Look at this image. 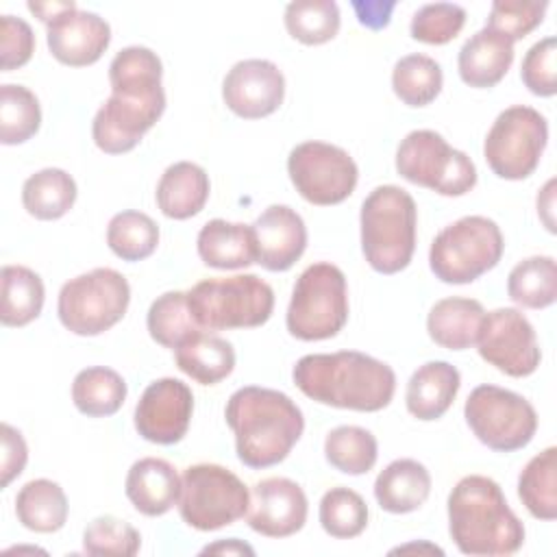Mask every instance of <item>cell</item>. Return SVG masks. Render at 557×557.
Segmentation results:
<instances>
[{
    "mask_svg": "<svg viewBox=\"0 0 557 557\" xmlns=\"http://www.w3.org/2000/svg\"><path fill=\"white\" fill-rule=\"evenodd\" d=\"M461 385L459 370L448 361H426L422 363L409 379L407 392H405V405L407 411L422 420L431 422L442 418Z\"/></svg>",
    "mask_w": 557,
    "mask_h": 557,
    "instance_id": "obj_24",
    "label": "cell"
},
{
    "mask_svg": "<svg viewBox=\"0 0 557 557\" xmlns=\"http://www.w3.org/2000/svg\"><path fill=\"white\" fill-rule=\"evenodd\" d=\"M555 178L546 181V185L542 187V191L537 194V213L542 218V222L546 224V228L550 233H555V220H553V207H555Z\"/></svg>",
    "mask_w": 557,
    "mask_h": 557,
    "instance_id": "obj_49",
    "label": "cell"
},
{
    "mask_svg": "<svg viewBox=\"0 0 557 557\" xmlns=\"http://www.w3.org/2000/svg\"><path fill=\"white\" fill-rule=\"evenodd\" d=\"M444 74L435 59L426 54H407L392 70V89L407 107H426L442 91Z\"/></svg>",
    "mask_w": 557,
    "mask_h": 557,
    "instance_id": "obj_36",
    "label": "cell"
},
{
    "mask_svg": "<svg viewBox=\"0 0 557 557\" xmlns=\"http://www.w3.org/2000/svg\"><path fill=\"white\" fill-rule=\"evenodd\" d=\"M187 307L202 331L255 329L270 320L274 292L257 274L205 278L187 292Z\"/></svg>",
    "mask_w": 557,
    "mask_h": 557,
    "instance_id": "obj_6",
    "label": "cell"
},
{
    "mask_svg": "<svg viewBox=\"0 0 557 557\" xmlns=\"http://www.w3.org/2000/svg\"><path fill=\"white\" fill-rule=\"evenodd\" d=\"M396 172L440 196H463L476 185L472 159L429 128L405 135L396 150Z\"/></svg>",
    "mask_w": 557,
    "mask_h": 557,
    "instance_id": "obj_11",
    "label": "cell"
},
{
    "mask_svg": "<svg viewBox=\"0 0 557 557\" xmlns=\"http://www.w3.org/2000/svg\"><path fill=\"white\" fill-rule=\"evenodd\" d=\"M107 244L122 261H141L157 250L159 226L141 211H120L109 220Z\"/></svg>",
    "mask_w": 557,
    "mask_h": 557,
    "instance_id": "obj_37",
    "label": "cell"
},
{
    "mask_svg": "<svg viewBox=\"0 0 557 557\" xmlns=\"http://www.w3.org/2000/svg\"><path fill=\"white\" fill-rule=\"evenodd\" d=\"M476 346L483 361L513 379L533 374L542 361L531 322L513 307L485 313Z\"/></svg>",
    "mask_w": 557,
    "mask_h": 557,
    "instance_id": "obj_15",
    "label": "cell"
},
{
    "mask_svg": "<svg viewBox=\"0 0 557 557\" xmlns=\"http://www.w3.org/2000/svg\"><path fill=\"white\" fill-rule=\"evenodd\" d=\"M26 7H28V11H33L44 24H48L52 17H57L59 13H63V11H67V9H72V7H76V4L70 0V2H28Z\"/></svg>",
    "mask_w": 557,
    "mask_h": 557,
    "instance_id": "obj_51",
    "label": "cell"
},
{
    "mask_svg": "<svg viewBox=\"0 0 557 557\" xmlns=\"http://www.w3.org/2000/svg\"><path fill=\"white\" fill-rule=\"evenodd\" d=\"M178 513L196 531H218L244 518L250 492L244 481L224 466L194 463L181 476Z\"/></svg>",
    "mask_w": 557,
    "mask_h": 557,
    "instance_id": "obj_10",
    "label": "cell"
},
{
    "mask_svg": "<svg viewBox=\"0 0 557 557\" xmlns=\"http://www.w3.org/2000/svg\"><path fill=\"white\" fill-rule=\"evenodd\" d=\"M76 200V183L61 168H44L22 185V205L37 220L63 218Z\"/></svg>",
    "mask_w": 557,
    "mask_h": 557,
    "instance_id": "obj_30",
    "label": "cell"
},
{
    "mask_svg": "<svg viewBox=\"0 0 557 557\" xmlns=\"http://www.w3.org/2000/svg\"><path fill=\"white\" fill-rule=\"evenodd\" d=\"M320 524L335 540H350L368 527V505L350 487L337 485L324 492L320 500Z\"/></svg>",
    "mask_w": 557,
    "mask_h": 557,
    "instance_id": "obj_41",
    "label": "cell"
},
{
    "mask_svg": "<svg viewBox=\"0 0 557 557\" xmlns=\"http://www.w3.org/2000/svg\"><path fill=\"white\" fill-rule=\"evenodd\" d=\"M309 513L302 487L285 476H268L252 485L248 527L265 537H289L298 533Z\"/></svg>",
    "mask_w": 557,
    "mask_h": 557,
    "instance_id": "obj_18",
    "label": "cell"
},
{
    "mask_svg": "<svg viewBox=\"0 0 557 557\" xmlns=\"http://www.w3.org/2000/svg\"><path fill=\"white\" fill-rule=\"evenodd\" d=\"M213 553V555H255V548L248 546L246 542L237 540V537H228V540H220L215 544H209L202 548V555Z\"/></svg>",
    "mask_w": 557,
    "mask_h": 557,
    "instance_id": "obj_50",
    "label": "cell"
},
{
    "mask_svg": "<svg viewBox=\"0 0 557 557\" xmlns=\"http://www.w3.org/2000/svg\"><path fill=\"white\" fill-rule=\"evenodd\" d=\"M518 496L537 520L557 518V448L548 446L527 461L518 476Z\"/></svg>",
    "mask_w": 557,
    "mask_h": 557,
    "instance_id": "obj_33",
    "label": "cell"
},
{
    "mask_svg": "<svg viewBox=\"0 0 557 557\" xmlns=\"http://www.w3.org/2000/svg\"><path fill=\"white\" fill-rule=\"evenodd\" d=\"M418 209L413 196L398 185L374 187L359 213L361 250L379 274L405 270L416 250Z\"/></svg>",
    "mask_w": 557,
    "mask_h": 557,
    "instance_id": "obj_5",
    "label": "cell"
},
{
    "mask_svg": "<svg viewBox=\"0 0 557 557\" xmlns=\"http://www.w3.org/2000/svg\"><path fill=\"white\" fill-rule=\"evenodd\" d=\"M46 41L50 54L70 67L96 63L111 44V26L91 11L72 7L46 24Z\"/></svg>",
    "mask_w": 557,
    "mask_h": 557,
    "instance_id": "obj_19",
    "label": "cell"
},
{
    "mask_svg": "<svg viewBox=\"0 0 557 557\" xmlns=\"http://www.w3.org/2000/svg\"><path fill=\"white\" fill-rule=\"evenodd\" d=\"M555 57H557V39L553 35L535 41L527 50L520 67V78L531 94L542 98H550L557 94Z\"/></svg>",
    "mask_w": 557,
    "mask_h": 557,
    "instance_id": "obj_45",
    "label": "cell"
},
{
    "mask_svg": "<svg viewBox=\"0 0 557 557\" xmlns=\"http://www.w3.org/2000/svg\"><path fill=\"white\" fill-rule=\"evenodd\" d=\"M548 141L546 117L527 104L500 111L483 141L490 170L505 181H522L535 172Z\"/></svg>",
    "mask_w": 557,
    "mask_h": 557,
    "instance_id": "obj_13",
    "label": "cell"
},
{
    "mask_svg": "<svg viewBox=\"0 0 557 557\" xmlns=\"http://www.w3.org/2000/svg\"><path fill=\"white\" fill-rule=\"evenodd\" d=\"M466 24V9L455 2L422 4L409 24V33L416 41L442 46L453 41Z\"/></svg>",
    "mask_w": 557,
    "mask_h": 557,
    "instance_id": "obj_43",
    "label": "cell"
},
{
    "mask_svg": "<svg viewBox=\"0 0 557 557\" xmlns=\"http://www.w3.org/2000/svg\"><path fill=\"white\" fill-rule=\"evenodd\" d=\"M431 494V474L416 459H394L374 481V498L383 511L409 513Z\"/></svg>",
    "mask_w": 557,
    "mask_h": 557,
    "instance_id": "obj_27",
    "label": "cell"
},
{
    "mask_svg": "<svg viewBox=\"0 0 557 557\" xmlns=\"http://www.w3.org/2000/svg\"><path fill=\"white\" fill-rule=\"evenodd\" d=\"M448 533L463 555H513L524 544V524L511 511L500 485L468 474L448 494Z\"/></svg>",
    "mask_w": 557,
    "mask_h": 557,
    "instance_id": "obj_4",
    "label": "cell"
},
{
    "mask_svg": "<svg viewBox=\"0 0 557 557\" xmlns=\"http://www.w3.org/2000/svg\"><path fill=\"white\" fill-rule=\"evenodd\" d=\"M546 9V0H494L485 26L513 44L542 24Z\"/></svg>",
    "mask_w": 557,
    "mask_h": 557,
    "instance_id": "obj_44",
    "label": "cell"
},
{
    "mask_svg": "<svg viewBox=\"0 0 557 557\" xmlns=\"http://www.w3.org/2000/svg\"><path fill=\"white\" fill-rule=\"evenodd\" d=\"M209 191V174L198 163L176 161L161 174L154 198L165 218L187 220L205 209Z\"/></svg>",
    "mask_w": 557,
    "mask_h": 557,
    "instance_id": "obj_25",
    "label": "cell"
},
{
    "mask_svg": "<svg viewBox=\"0 0 557 557\" xmlns=\"http://www.w3.org/2000/svg\"><path fill=\"white\" fill-rule=\"evenodd\" d=\"M511 63L513 44L505 35L487 26L466 39L457 57V70L461 81L476 89H487L500 83L509 72Z\"/></svg>",
    "mask_w": 557,
    "mask_h": 557,
    "instance_id": "obj_22",
    "label": "cell"
},
{
    "mask_svg": "<svg viewBox=\"0 0 557 557\" xmlns=\"http://www.w3.org/2000/svg\"><path fill=\"white\" fill-rule=\"evenodd\" d=\"M396 2H352V9L357 11L359 24L379 30L389 24V15L394 11Z\"/></svg>",
    "mask_w": 557,
    "mask_h": 557,
    "instance_id": "obj_48",
    "label": "cell"
},
{
    "mask_svg": "<svg viewBox=\"0 0 557 557\" xmlns=\"http://www.w3.org/2000/svg\"><path fill=\"white\" fill-rule=\"evenodd\" d=\"M463 418L474 437L496 453L524 448L537 431L533 405L505 387L476 385L463 405Z\"/></svg>",
    "mask_w": 557,
    "mask_h": 557,
    "instance_id": "obj_12",
    "label": "cell"
},
{
    "mask_svg": "<svg viewBox=\"0 0 557 557\" xmlns=\"http://www.w3.org/2000/svg\"><path fill=\"white\" fill-rule=\"evenodd\" d=\"M292 379L320 405L366 413L385 409L396 392L394 370L359 350L305 355L296 361Z\"/></svg>",
    "mask_w": 557,
    "mask_h": 557,
    "instance_id": "obj_2",
    "label": "cell"
},
{
    "mask_svg": "<svg viewBox=\"0 0 557 557\" xmlns=\"http://www.w3.org/2000/svg\"><path fill=\"white\" fill-rule=\"evenodd\" d=\"M287 33L305 46L331 41L339 30V7L333 0H294L285 7Z\"/></svg>",
    "mask_w": 557,
    "mask_h": 557,
    "instance_id": "obj_38",
    "label": "cell"
},
{
    "mask_svg": "<svg viewBox=\"0 0 557 557\" xmlns=\"http://www.w3.org/2000/svg\"><path fill=\"white\" fill-rule=\"evenodd\" d=\"M198 257L215 270H242L257 263V242L252 224L209 220L196 239Z\"/></svg>",
    "mask_w": 557,
    "mask_h": 557,
    "instance_id": "obj_23",
    "label": "cell"
},
{
    "mask_svg": "<svg viewBox=\"0 0 557 557\" xmlns=\"http://www.w3.org/2000/svg\"><path fill=\"white\" fill-rule=\"evenodd\" d=\"M257 263L270 272L289 270L307 248L305 220L287 205H270L252 224Z\"/></svg>",
    "mask_w": 557,
    "mask_h": 557,
    "instance_id": "obj_20",
    "label": "cell"
},
{
    "mask_svg": "<svg viewBox=\"0 0 557 557\" xmlns=\"http://www.w3.org/2000/svg\"><path fill=\"white\" fill-rule=\"evenodd\" d=\"M131 302V285L113 268H94L63 283L57 300L61 324L83 337H94L115 326Z\"/></svg>",
    "mask_w": 557,
    "mask_h": 557,
    "instance_id": "obj_9",
    "label": "cell"
},
{
    "mask_svg": "<svg viewBox=\"0 0 557 557\" xmlns=\"http://www.w3.org/2000/svg\"><path fill=\"white\" fill-rule=\"evenodd\" d=\"M2 305L0 322L4 326H26L39 318L44 307V281L26 265H4L0 272Z\"/></svg>",
    "mask_w": 557,
    "mask_h": 557,
    "instance_id": "obj_31",
    "label": "cell"
},
{
    "mask_svg": "<svg viewBox=\"0 0 557 557\" xmlns=\"http://www.w3.org/2000/svg\"><path fill=\"white\" fill-rule=\"evenodd\" d=\"M163 65L146 46H126L109 63L111 96L91 122L94 144L107 154L133 150L165 111Z\"/></svg>",
    "mask_w": 557,
    "mask_h": 557,
    "instance_id": "obj_1",
    "label": "cell"
},
{
    "mask_svg": "<svg viewBox=\"0 0 557 557\" xmlns=\"http://www.w3.org/2000/svg\"><path fill=\"white\" fill-rule=\"evenodd\" d=\"M509 298L527 309H546L557 298V263L548 255L527 257L507 276Z\"/></svg>",
    "mask_w": 557,
    "mask_h": 557,
    "instance_id": "obj_34",
    "label": "cell"
},
{
    "mask_svg": "<svg viewBox=\"0 0 557 557\" xmlns=\"http://www.w3.org/2000/svg\"><path fill=\"white\" fill-rule=\"evenodd\" d=\"M194 413V394L187 383L163 376L152 381L135 405V429L152 444L172 446L181 442L189 429Z\"/></svg>",
    "mask_w": 557,
    "mask_h": 557,
    "instance_id": "obj_16",
    "label": "cell"
},
{
    "mask_svg": "<svg viewBox=\"0 0 557 557\" xmlns=\"http://www.w3.org/2000/svg\"><path fill=\"white\" fill-rule=\"evenodd\" d=\"M324 457L335 470L357 476L374 468L379 457V444L368 429L342 424L326 433Z\"/></svg>",
    "mask_w": 557,
    "mask_h": 557,
    "instance_id": "obj_35",
    "label": "cell"
},
{
    "mask_svg": "<svg viewBox=\"0 0 557 557\" xmlns=\"http://www.w3.org/2000/svg\"><path fill=\"white\" fill-rule=\"evenodd\" d=\"M505 250L500 226L485 215H463L444 226L429 248V268L442 283L466 285L498 265Z\"/></svg>",
    "mask_w": 557,
    "mask_h": 557,
    "instance_id": "obj_7",
    "label": "cell"
},
{
    "mask_svg": "<svg viewBox=\"0 0 557 557\" xmlns=\"http://www.w3.org/2000/svg\"><path fill=\"white\" fill-rule=\"evenodd\" d=\"M485 309L474 298L450 296L437 300L426 315L429 337L448 350H466L476 344Z\"/></svg>",
    "mask_w": 557,
    "mask_h": 557,
    "instance_id": "obj_26",
    "label": "cell"
},
{
    "mask_svg": "<svg viewBox=\"0 0 557 557\" xmlns=\"http://www.w3.org/2000/svg\"><path fill=\"white\" fill-rule=\"evenodd\" d=\"M348 320V287L344 272L318 261L300 272L294 283L285 324L292 337L318 342L335 337Z\"/></svg>",
    "mask_w": 557,
    "mask_h": 557,
    "instance_id": "obj_8",
    "label": "cell"
},
{
    "mask_svg": "<svg viewBox=\"0 0 557 557\" xmlns=\"http://www.w3.org/2000/svg\"><path fill=\"white\" fill-rule=\"evenodd\" d=\"M224 418L235 435L237 459L252 470L281 463L305 431L300 407L285 392L259 385L235 389Z\"/></svg>",
    "mask_w": 557,
    "mask_h": 557,
    "instance_id": "obj_3",
    "label": "cell"
},
{
    "mask_svg": "<svg viewBox=\"0 0 557 557\" xmlns=\"http://www.w3.org/2000/svg\"><path fill=\"white\" fill-rule=\"evenodd\" d=\"M285 98V76L268 59L237 61L222 81L224 104L244 120L272 115Z\"/></svg>",
    "mask_w": 557,
    "mask_h": 557,
    "instance_id": "obj_17",
    "label": "cell"
},
{
    "mask_svg": "<svg viewBox=\"0 0 557 557\" xmlns=\"http://www.w3.org/2000/svg\"><path fill=\"white\" fill-rule=\"evenodd\" d=\"M146 326L157 344L172 350L194 333L202 331L187 307V292H165L157 296L148 309Z\"/></svg>",
    "mask_w": 557,
    "mask_h": 557,
    "instance_id": "obj_40",
    "label": "cell"
},
{
    "mask_svg": "<svg viewBox=\"0 0 557 557\" xmlns=\"http://www.w3.org/2000/svg\"><path fill=\"white\" fill-rule=\"evenodd\" d=\"M139 531L115 516H98L83 531V550L87 555L133 557L139 553Z\"/></svg>",
    "mask_w": 557,
    "mask_h": 557,
    "instance_id": "obj_42",
    "label": "cell"
},
{
    "mask_svg": "<svg viewBox=\"0 0 557 557\" xmlns=\"http://www.w3.org/2000/svg\"><path fill=\"white\" fill-rule=\"evenodd\" d=\"M0 440H2V453H0V474L2 487H9V483L24 472V466L28 461V448L22 437V433L11 426L9 422L0 424Z\"/></svg>",
    "mask_w": 557,
    "mask_h": 557,
    "instance_id": "obj_47",
    "label": "cell"
},
{
    "mask_svg": "<svg viewBox=\"0 0 557 557\" xmlns=\"http://www.w3.org/2000/svg\"><path fill=\"white\" fill-rule=\"evenodd\" d=\"M35 50V35L28 22L15 15L0 17V52L2 72H11L30 61Z\"/></svg>",
    "mask_w": 557,
    "mask_h": 557,
    "instance_id": "obj_46",
    "label": "cell"
},
{
    "mask_svg": "<svg viewBox=\"0 0 557 557\" xmlns=\"http://www.w3.org/2000/svg\"><path fill=\"white\" fill-rule=\"evenodd\" d=\"M39 124L41 107L37 96L24 85H0V141L4 146L24 144L39 131Z\"/></svg>",
    "mask_w": 557,
    "mask_h": 557,
    "instance_id": "obj_39",
    "label": "cell"
},
{
    "mask_svg": "<svg viewBox=\"0 0 557 557\" xmlns=\"http://www.w3.org/2000/svg\"><path fill=\"white\" fill-rule=\"evenodd\" d=\"M287 174L296 191L318 207L344 202L359 178L357 163L344 148L315 139L292 148Z\"/></svg>",
    "mask_w": 557,
    "mask_h": 557,
    "instance_id": "obj_14",
    "label": "cell"
},
{
    "mask_svg": "<svg viewBox=\"0 0 557 557\" xmlns=\"http://www.w3.org/2000/svg\"><path fill=\"white\" fill-rule=\"evenodd\" d=\"M15 516L28 531L54 533L67 520V496L59 483L33 479L15 496Z\"/></svg>",
    "mask_w": 557,
    "mask_h": 557,
    "instance_id": "obj_29",
    "label": "cell"
},
{
    "mask_svg": "<svg viewBox=\"0 0 557 557\" xmlns=\"http://www.w3.org/2000/svg\"><path fill=\"white\" fill-rule=\"evenodd\" d=\"M72 400L89 418L113 416L126 400V381L104 366L85 368L74 376Z\"/></svg>",
    "mask_w": 557,
    "mask_h": 557,
    "instance_id": "obj_32",
    "label": "cell"
},
{
    "mask_svg": "<svg viewBox=\"0 0 557 557\" xmlns=\"http://www.w3.org/2000/svg\"><path fill=\"white\" fill-rule=\"evenodd\" d=\"M124 492L139 513L150 518L163 516L178 503L181 476L170 461L144 457L131 466Z\"/></svg>",
    "mask_w": 557,
    "mask_h": 557,
    "instance_id": "obj_21",
    "label": "cell"
},
{
    "mask_svg": "<svg viewBox=\"0 0 557 557\" xmlns=\"http://www.w3.org/2000/svg\"><path fill=\"white\" fill-rule=\"evenodd\" d=\"M176 368L200 385H215L235 368L233 344L220 335L198 331L174 348Z\"/></svg>",
    "mask_w": 557,
    "mask_h": 557,
    "instance_id": "obj_28",
    "label": "cell"
}]
</instances>
